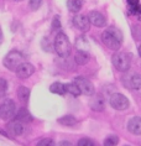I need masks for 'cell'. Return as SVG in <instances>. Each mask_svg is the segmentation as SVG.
Returning <instances> with one entry per match:
<instances>
[{
    "label": "cell",
    "mask_w": 141,
    "mask_h": 146,
    "mask_svg": "<svg viewBox=\"0 0 141 146\" xmlns=\"http://www.w3.org/2000/svg\"><path fill=\"white\" fill-rule=\"evenodd\" d=\"M102 41L108 48L118 51L122 42V34L117 27H109L102 34Z\"/></svg>",
    "instance_id": "obj_1"
},
{
    "label": "cell",
    "mask_w": 141,
    "mask_h": 146,
    "mask_svg": "<svg viewBox=\"0 0 141 146\" xmlns=\"http://www.w3.org/2000/svg\"><path fill=\"white\" fill-rule=\"evenodd\" d=\"M55 50L56 52L58 53V56L61 57H68L71 54V42L68 40L67 35L63 34V32H60L57 34V36L55 37Z\"/></svg>",
    "instance_id": "obj_2"
},
{
    "label": "cell",
    "mask_w": 141,
    "mask_h": 146,
    "mask_svg": "<svg viewBox=\"0 0 141 146\" xmlns=\"http://www.w3.org/2000/svg\"><path fill=\"white\" fill-rule=\"evenodd\" d=\"M23 63H25V57L19 51H11L4 58V66L8 69H10V71L16 72V69Z\"/></svg>",
    "instance_id": "obj_3"
},
{
    "label": "cell",
    "mask_w": 141,
    "mask_h": 146,
    "mask_svg": "<svg viewBox=\"0 0 141 146\" xmlns=\"http://www.w3.org/2000/svg\"><path fill=\"white\" fill-rule=\"evenodd\" d=\"M111 61H113L114 67L120 72L129 71L130 64H131V57L125 52H117L111 58Z\"/></svg>",
    "instance_id": "obj_4"
},
{
    "label": "cell",
    "mask_w": 141,
    "mask_h": 146,
    "mask_svg": "<svg viewBox=\"0 0 141 146\" xmlns=\"http://www.w3.org/2000/svg\"><path fill=\"white\" fill-rule=\"evenodd\" d=\"M16 116V105L11 99H6L0 104V118L3 120H11Z\"/></svg>",
    "instance_id": "obj_5"
},
{
    "label": "cell",
    "mask_w": 141,
    "mask_h": 146,
    "mask_svg": "<svg viewBox=\"0 0 141 146\" xmlns=\"http://www.w3.org/2000/svg\"><path fill=\"white\" fill-rule=\"evenodd\" d=\"M109 103H110V107L114 108L115 110H125V109H128L129 105H130L129 99L124 96V94H120V93L111 94L110 98H109Z\"/></svg>",
    "instance_id": "obj_6"
},
{
    "label": "cell",
    "mask_w": 141,
    "mask_h": 146,
    "mask_svg": "<svg viewBox=\"0 0 141 146\" xmlns=\"http://www.w3.org/2000/svg\"><path fill=\"white\" fill-rule=\"evenodd\" d=\"M74 83L77 84V87L79 88L82 94H84V96H94V92H95V89H94V86L93 83L89 81V79L87 78H83V77H77L74 79Z\"/></svg>",
    "instance_id": "obj_7"
},
{
    "label": "cell",
    "mask_w": 141,
    "mask_h": 146,
    "mask_svg": "<svg viewBox=\"0 0 141 146\" xmlns=\"http://www.w3.org/2000/svg\"><path fill=\"white\" fill-rule=\"evenodd\" d=\"M122 83L129 89H132L141 93V76L137 74V73H134L131 76H125L122 78Z\"/></svg>",
    "instance_id": "obj_8"
},
{
    "label": "cell",
    "mask_w": 141,
    "mask_h": 146,
    "mask_svg": "<svg viewBox=\"0 0 141 146\" xmlns=\"http://www.w3.org/2000/svg\"><path fill=\"white\" fill-rule=\"evenodd\" d=\"M73 25L74 27H77L79 31L82 32H87L90 29V21L88 19V16L85 15H75L73 17Z\"/></svg>",
    "instance_id": "obj_9"
},
{
    "label": "cell",
    "mask_w": 141,
    "mask_h": 146,
    "mask_svg": "<svg viewBox=\"0 0 141 146\" xmlns=\"http://www.w3.org/2000/svg\"><path fill=\"white\" fill-rule=\"evenodd\" d=\"M34 72H35L34 66L31 63H28V62H25V63H23L16 69V76L20 79H26L28 77H31V76L34 74Z\"/></svg>",
    "instance_id": "obj_10"
},
{
    "label": "cell",
    "mask_w": 141,
    "mask_h": 146,
    "mask_svg": "<svg viewBox=\"0 0 141 146\" xmlns=\"http://www.w3.org/2000/svg\"><path fill=\"white\" fill-rule=\"evenodd\" d=\"M6 129H8V133L10 135H13V136H20V135L24 133L25 126H24V123H21V121H19V120L15 119V120L9 121Z\"/></svg>",
    "instance_id": "obj_11"
},
{
    "label": "cell",
    "mask_w": 141,
    "mask_h": 146,
    "mask_svg": "<svg viewBox=\"0 0 141 146\" xmlns=\"http://www.w3.org/2000/svg\"><path fill=\"white\" fill-rule=\"evenodd\" d=\"M88 19L90 21V24H93L94 26H98V27H103V26H105V24H107L105 17L99 11H90L88 14Z\"/></svg>",
    "instance_id": "obj_12"
},
{
    "label": "cell",
    "mask_w": 141,
    "mask_h": 146,
    "mask_svg": "<svg viewBox=\"0 0 141 146\" xmlns=\"http://www.w3.org/2000/svg\"><path fill=\"white\" fill-rule=\"evenodd\" d=\"M90 109L94 111H103L105 108V100L102 96H94L89 102Z\"/></svg>",
    "instance_id": "obj_13"
},
{
    "label": "cell",
    "mask_w": 141,
    "mask_h": 146,
    "mask_svg": "<svg viewBox=\"0 0 141 146\" xmlns=\"http://www.w3.org/2000/svg\"><path fill=\"white\" fill-rule=\"evenodd\" d=\"M128 130L131 134L141 135V118L140 116H134L128 123Z\"/></svg>",
    "instance_id": "obj_14"
},
{
    "label": "cell",
    "mask_w": 141,
    "mask_h": 146,
    "mask_svg": "<svg viewBox=\"0 0 141 146\" xmlns=\"http://www.w3.org/2000/svg\"><path fill=\"white\" fill-rule=\"evenodd\" d=\"M15 118H16V120H19V121H21V123H30L32 120L31 114L28 113L27 109H25V108H21L20 110L16 113Z\"/></svg>",
    "instance_id": "obj_15"
},
{
    "label": "cell",
    "mask_w": 141,
    "mask_h": 146,
    "mask_svg": "<svg viewBox=\"0 0 141 146\" xmlns=\"http://www.w3.org/2000/svg\"><path fill=\"white\" fill-rule=\"evenodd\" d=\"M90 60V57H89V54L85 52V51H78L77 54L74 56V61H75V63L79 64V66H84L87 64L89 62Z\"/></svg>",
    "instance_id": "obj_16"
},
{
    "label": "cell",
    "mask_w": 141,
    "mask_h": 146,
    "mask_svg": "<svg viewBox=\"0 0 141 146\" xmlns=\"http://www.w3.org/2000/svg\"><path fill=\"white\" fill-rule=\"evenodd\" d=\"M129 4V10L134 15H141V4L140 0H128Z\"/></svg>",
    "instance_id": "obj_17"
},
{
    "label": "cell",
    "mask_w": 141,
    "mask_h": 146,
    "mask_svg": "<svg viewBox=\"0 0 141 146\" xmlns=\"http://www.w3.org/2000/svg\"><path fill=\"white\" fill-rule=\"evenodd\" d=\"M61 125H64V126H72L74 124L78 123V120L74 118L73 115H64V116H61V118L57 120Z\"/></svg>",
    "instance_id": "obj_18"
},
{
    "label": "cell",
    "mask_w": 141,
    "mask_h": 146,
    "mask_svg": "<svg viewBox=\"0 0 141 146\" xmlns=\"http://www.w3.org/2000/svg\"><path fill=\"white\" fill-rule=\"evenodd\" d=\"M50 90L53 94H58V96H64L66 94V88H64V84L60 82H55L53 84H51L50 87Z\"/></svg>",
    "instance_id": "obj_19"
},
{
    "label": "cell",
    "mask_w": 141,
    "mask_h": 146,
    "mask_svg": "<svg viewBox=\"0 0 141 146\" xmlns=\"http://www.w3.org/2000/svg\"><path fill=\"white\" fill-rule=\"evenodd\" d=\"M17 97H19V99L21 102L27 103L28 97H30V89L26 88V87H24V86L19 87V89H17Z\"/></svg>",
    "instance_id": "obj_20"
},
{
    "label": "cell",
    "mask_w": 141,
    "mask_h": 146,
    "mask_svg": "<svg viewBox=\"0 0 141 146\" xmlns=\"http://www.w3.org/2000/svg\"><path fill=\"white\" fill-rule=\"evenodd\" d=\"M64 88H66V93H70L71 96L73 97H78L81 96V90H79V88L77 87V84L73 82V83H67V84H64Z\"/></svg>",
    "instance_id": "obj_21"
},
{
    "label": "cell",
    "mask_w": 141,
    "mask_h": 146,
    "mask_svg": "<svg viewBox=\"0 0 141 146\" xmlns=\"http://www.w3.org/2000/svg\"><path fill=\"white\" fill-rule=\"evenodd\" d=\"M68 9L72 13H78L82 9V1L81 0H68Z\"/></svg>",
    "instance_id": "obj_22"
},
{
    "label": "cell",
    "mask_w": 141,
    "mask_h": 146,
    "mask_svg": "<svg viewBox=\"0 0 141 146\" xmlns=\"http://www.w3.org/2000/svg\"><path fill=\"white\" fill-rule=\"evenodd\" d=\"M119 142V137L117 135H110L104 140V146H117Z\"/></svg>",
    "instance_id": "obj_23"
},
{
    "label": "cell",
    "mask_w": 141,
    "mask_h": 146,
    "mask_svg": "<svg viewBox=\"0 0 141 146\" xmlns=\"http://www.w3.org/2000/svg\"><path fill=\"white\" fill-rule=\"evenodd\" d=\"M8 92V83L4 78H0V98H4Z\"/></svg>",
    "instance_id": "obj_24"
},
{
    "label": "cell",
    "mask_w": 141,
    "mask_h": 146,
    "mask_svg": "<svg viewBox=\"0 0 141 146\" xmlns=\"http://www.w3.org/2000/svg\"><path fill=\"white\" fill-rule=\"evenodd\" d=\"M75 43H77V47H78V48L81 50V51H84V50L88 48V42L85 41V38L83 37V36L78 37V38H77V42H75Z\"/></svg>",
    "instance_id": "obj_25"
},
{
    "label": "cell",
    "mask_w": 141,
    "mask_h": 146,
    "mask_svg": "<svg viewBox=\"0 0 141 146\" xmlns=\"http://www.w3.org/2000/svg\"><path fill=\"white\" fill-rule=\"evenodd\" d=\"M37 146H56V142L51 137H45L41 141H38Z\"/></svg>",
    "instance_id": "obj_26"
},
{
    "label": "cell",
    "mask_w": 141,
    "mask_h": 146,
    "mask_svg": "<svg viewBox=\"0 0 141 146\" xmlns=\"http://www.w3.org/2000/svg\"><path fill=\"white\" fill-rule=\"evenodd\" d=\"M42 4V0H28V6L31 10H37Z\"/></svg>",
    "instance_id": "obj_27"
},
{
    "label": "cell",
    "mask_w": 141,
    "mask_h": 146,
    "mask_svg": "<svg viewBox=\"0 0 141 146\" xmlns=\"http://www.w3.org/2000/svg\"><path fill=\"white\" fill-rule=\"evenodd\" d=\"M77 146H94V142L90 140V139H87V137H83L78 141Z\"/></svg>",
    "instance_id": "obj_28"
},
{
    "label": "cell",
    "mask_w": 141,
    "mask_h": 146,
    "mask_svg": "<svg viewBox=\"0 0 141 146\" xmlns=\"http://www.w3.org/2000/svg\"><path fill=\"white\" fill-rule=\"evenodd\" d=\"M52 27L55 29V30H57V29L61 27V24L58 21V16H55V19H53V23H52Z\"/></svg>",
    "instance_id": "obj_29"
},
{
    "label": "cell",
    "mask_w": 141,
    "mask_h": 146,
    "mask_svg": "<svg viewBox=\"0 0 141 146\" xmlns=\"http://www.w3.org/2000/svg\"><path fill=\"white\" fill-rule=\"evenodd\" d=\"M58 146H72V144L70 141H61Z\"/></svg>",
    "instance_id": "obj_30"
},
{
    "label": "cell",
    "mask_w": 141,
    "mask_h": 146,
    "mask_svg": "<svg viewBox=\"0 0 141 146\" xmlns=\"http://www.w3.org/2000/svg\"><path fill=\"white\" fill-rule=\"evenodd\" d=\"M3 40V32H1V29H0V42H1Z\"/></svg>",
    "instance_id": "obj_31"
},
{
    "label": "cell",
    "mask_w": 141,
    "mask_h": 146,
    "mask_svg": "<svg viewBox=\"0 0 141 146\" xmlns=\"http://www.w3.org/2000/svg\"><path fill=\"white\" fill-rule=\"evenodd\" d=\"M137 51H139V54H140V57H141V45L139 46V48H137Z\"/></svg>",
    "instance_id": "obj_32"
},
{
    "label": "cell",
    "mask_w": 141,
    "mask_h": 146,
    "mask_svg": "<svg viewBox=\"0 0 141 146\" xmlns=\"http://www.w3.org/2000/svg\"><path fill=\"white\" fill-rule=\"evenodd\" d=\"M139 38L141 40V32H140V34H139Z\"/></svg>",
    "instance_id": "obj_33"
},
{
    "label": "cell",
    "mask_w": 141,
    "mask_h": 146,
    "mask_svg": "<svg viewBox=\"0 0 141 146\" xmlns=\"http://www.w3.org/2000/svg\"><path fill=\"white\" fill-rule=\"evenodd\" d=\"M15 1H23V0H15Z\"/></svg>",
    "instance_id": "obj_34"
},
{
    "label": "cell",
    "mask_w": 141,
    "mask_h": 146,
    "mask_svg": "<svg viewBox=\"0 0 141 146\" xmlns=\"http://www.w3.org/2000/svg\"><path fill=\"white\" fill-rule=\"evenodd\" d=\"M125 146H129V145H125Z\"/></svg>",
    "instance_id": "obj_35"
}]
</instances>
